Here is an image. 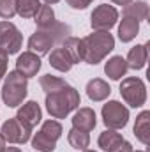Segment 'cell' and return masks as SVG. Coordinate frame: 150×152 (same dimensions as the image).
<instances>
[{
	"instance_id": "cell-36",
	"label": "cell",
	"mask_w": 150,
	"mask_h": 152,
	"mask_svg": "<svg viewBox=\"0 0 150 152\" xmlns=\"http://www.w3.org/2000/svg\"><path fill=\"white\" fill-rule=\"evenodd\" d=\"M133 152H134V151H133ZM136 152H147V151H136Z\"/></svg>"
},
{
	"instance_id": "cell-15",
	"label": "cell",
	"mask_w": 150,
	"mask_h": 152,
	"mask_svg": "<svg viewBox=\"0 0 150 152\" xmlns=\"http://www.w3.org/2000/svg\"><path fill=\"white\" fill-rule=\"evenodd\" d=\"M147 58H149V44H136L134 48L129 50L125 62H127V67L138 71V69L145 67Z\"/></svg>"
},
{
	"instance_id": "cell-25",
	"label": "cell",
	"mask_w": 150,
	"mask_h": 152,
	"mask_svg": "<svg viewBox=\"0 0 150 152\" xmlns=\"http://www.w3.org/2000/svg\"><path fill=\"white\" fill-rule=\"evenodd\" d=\"M62 46L67 50V53L71 55V58H73L74 64L83 62V55H81V39L71 36V37H67L64 42H62Z\"/></svg>"
},
{
	"instance_id": "cell-3",
	"label": "cell",
	"mask_w": 150,
	"mask_h": 152,
	"mask_svg": "<svg viewBox=\"0 0 150 152\" xmlns=\"http://www.w3.org/2000/svg\"><path fill=\"white\" fill-rule=\"evenodd\" d=\"M79 94L74 87L66 83L64 87L46 94V110L53 118H66L79 106Z\"/></svg>"
},
{
	"instance_id": "cell-24",
	"label": "cell",
	"mask_w": 150,
	"mask_h": 152,
	"mask_svg": "<svg viewBox=\"0 0 150 152\" xmlns=\"http://www.w3.org/2000/svg\"><path fill=\"white\" fill-rule=\"evenodd\" d=\"M36 18V25H37V28H48V27H51L57 20H55V12H53V9L46 4V5H41L37 11V14L34 16Z\"/></svg>"
},
{
	"instance_id": "cell-21",
	"label": "cell",
	"mask_w": 150,
	"mask_h": 152,
	"mask_svg": "<svg viewBox=\"0 0 150 152\" xmlns=\"http://www.w3.org/2000/svg\"><path fill=\"white\" fill-rule=\"evenodd\" d=\"M14 5H16V14L28 20V18H34L37 14L41 2L39 0H14Z\"/></svg>"
},
{
	"instance_id": "cell-26",
	"label": "cell",
	"mask_w": 150,
	"mask_h": 152,
	"mask_svg": "<svg viewBox=\"0 0 150 152\" xmlns=\"http://www.w3.org/2000/svg\"><path fill=\"white\" fill-rule=\"evenodd\" d=\"M39 83H41V88H42V90L48 94V92H53V90H57V88L64 87L67 81H66V80H62V78H58V76L44 75V76H41Z\"/></svg>"
},
{
	"instance_id": "cell-9",
	"label": "cell",
	"mask_w": 150,
	"mask_h": 152,
	"mask_svg": "<svg viewBox=\"0 0 150 152\" xmlns=\"http://www.w3.org/2000/svg\"><path fill=\"white\" fill-rule=\"evenodd\" d=\"M2 136L5 138V142L9 143H27L30 140V134H32V129L27 127L25 124H21L16 117L14 118H9L2 124Z\"/></svg>"
},
{
	"instance_id": "cell-22",
	"label": "cell",
	"mask_w": 150,
	"mask_h": 152,
	"mask_svg": "<svg viewBox=\"0 0 150 152\" xmlns=\"http://www.w3.org/2000/svg\"><path fill=\"white\" fill-rule=\"evenodd\" d=\"M124 140V136L120 134V133H117L115 129H106V131H103L101 134H99V140H97V143H99V147L103 149V151H111L115 145H118L120 142Z\"/></svg>"
},
{
	"instance_id": "cell-11",
	"label": "cell",
	"mask_w": 150,
	"mask_h": 152,
	"mask_svg": "<svg viewBox=\"0 0 150 152\" xmlns=\"http://www.w3.org/2000/svg\"><path fill=\"white\" fill-rule=\"evenodd\" d=\"M41 69V57L32 53V51H25L18 57L16 60V71L20 75H23L25 78H32L37 75V71Z\"/></svg>"
},
{
	"instance_id": "cell-12",
	"label": "cell",
	"mask_w": 150,
	"mask_h": 152,
	"mask_svg": "<svg viewBox=\"0 0 150 152\" xmlns=\"http://www.w3.org/2000/svg\"><path fill=\"white\" fill-rule=\"evenodd\" d=\"M16 118H18L21 124H25L27 127L34 129L39 122H41V118H42L41 106H39L36 101H28V103H25V104H23V106L18 110Z\"/></svg>"
},
{
	"instance_id": "cell-17",
	"label": "cell",
	"mask_w": 150,
	"mask_h": 152,
	"mask_svg": "<svg viewBox=\"0 0 150 152\" xmlns=\"http://www.w3.org/2000/svg\"><path fill=\"white\" fill-rule=\"evenodd\" d=\"M138 32H140V21H136L134 18L124 16L118 25V39L122 42H131L138 36Z\"/></svg>"
},
{
	"instance_id": "cell-16",
	"label": "cell",
	"mask_w": 150,
	"mask_h": 152,
	"mask_svg": "<svg viewBox=\"0 0 150 152\" xmlns=\"http://www.w3.org/2000/svg\"><path fill=\"white\" fill-rule=\"evenodd\" d=\"M110 94H111L110 85L104 80H101V78H94V80H90L87 83V96L92 101H95V103L97 101H104Z\"/></svg>"
},
{
	"instance_id": "cell-7",
	"label": "cell",
	"mask_w": 150,
	"mask_h": 152,
	"mask_svg": "<svg viewBox=\"0 0 150 152\" xmlns=\"http://www.w3.org/2000/svg\"><path fill=\"white\" fill-rule=\"evenodd\" d=\"M103 122L108 129H122L127 126L129 120V110L120 101H108L103 110Z\"/></svg>"
},
{
	"instance_id": "cell-5",
	"label": "cell",
	"mask_w": 150,
	"mask_h": 152,
	"mask_svg": "<svg viewBox=\"0 0 150 152\" xmlns=\"http://www.w3.org/2000/svg\"><path fill=\"white\" fill-rule=\"evenodd\" d=\"M62 124L58 120H46L42 127L32 138V147L39 152H53L57 147V140L62 136Z\"/></svg>"
},
{
	"instance_id": "cell-14",
	"label": "cell",
	"mask_w": 150,
	"mask_h": 152,
	"mask_svg": "<svg viewBox=\"0 0 150 152\" xmlns=\"http://www.w3.org/2000/svg\"><path fill=\"white\" fill-rule=\"evenodd\" d=\"M95 124H97L95 112L92 108H79L73 117V127L79 129V131H85V133H90L95 127Z\"/></svg>"
},
{
	"instance_id": "cell-1",
	"label": "cell",
	"mask_w": 150,
	"mask_h": 152,
	"mask_svg": "<svg viewBox=\"0 0 150 152\" xmlns=\"http://www.w3.org/2000/svg\"><path fill=\"white\" fill-rule=\"evenodd\" d=\"M67 37H71V27L60 21H55L48 28H37L36 34L28 39V51L36 53L39 57L48 55L55 44H62Z\"/></svg>"
},
{
	"instance_id": "cell-10",
	"label": "cell",
	"mask_w": 150,
	"mask_h": 152,
	"mask_svg": "<svg viewBox=\"0 0 150 152\" xmlns=\"http://www.w3.org/2000/svg\"><path fill=\"white\" fill-rule=\"evenodd\" d=\"M117 20H118V11L113 5L103 4L97 5L90 14V27L94 30H110L111 27H115Z\"/></svg>"
},
{
	"instance_id": "cell-13",
	"label": "cell",
	"mask_w": 150,
	"mask_h": 152,
	"mask_svg": "<svg viewBox=\"0 0 150 152\" xmlns=\"http://www.w3.org/2000/svg\"><path fill=\"white\" fill-rule=\"evenodd\" d=\"M50 66L53 69L60 71V73H67V71H71V67L74 66V62H73L71 55L67 53V50L64 46H60V48H55L50 53Z\"/></svg>"
},
{
	"instance_id": "cell-6",
	"label": "cell",
	"mask_w": 150,
	"mask_h": 152,
	"mask_svg": "<svg viewBox=\"0 0 150 152\" xmlns=\"http://www.w3.org/2000/svg\"><path fill=\"white\" fill-rule=\"evenodd\" d=\"M120 96L131 108L143 106L145 101H147V88H145L143 80H140L136 76L122 80V83H120Z\"/></svg>"
},
{
	"instance_id": "cell-4",
	"label": "cell",
	"mask_w": 150,
	"mask_h": 152,
	"mask_svg": "<svg viewBox=\"0 0 150 152\" xmlns=\"http://www.w3.org/2000/svg\"><path fill=\"white\" fill-rule=\"evenodd\" d=\"M28 94V83L27 78L20 75L18 71H11L4 80L2 87V101L7 108H16L23 104L25 97Z\"/></svg>"
},
{
	"instance_id": "cell-34",
	"label": "cell",
	"mask_w": 150,
	"mask_h": 152,
	"mask_svg": "<svg viewBox=\"0 0 150 152\" xmlns=\"http://www.w3.org/2000/svg\"><path fill=\"white\" fill-rule=\"evenodd\" d=\"M44 2H46V4L50 5V4H57V2H60V0H44Z\"/></svg>"
},
{
	"instance_id": "cell-29",
	"label": "cell",
	"mask_w": 150,
	"mask_h": 152,
	"mask_svg": "<svg viewBox=\"0 0 150 152\" xmlns=\"http://www.w3.org/2000/svg\"><path fill=\"white\" fill-rule=\"evenodd\" d=\"M7 60H9V55H7L4 50H0V80L5 76V71H7Z\"/></svg>"
},
{
	"instance_id": "cell-23",
	"label": "cell",
	"mask_w": 150,
	"mask_h": 152,
	"mask_svg": "<svg viewBox=\"0 0 150 152\" xmlns=\"http://www.w3.org/2000/svg\"><path fill=\"white\" fill-rule=\"evenodd\" d=\"M67 140H69V145L73 149H78V151H85L88 145H90V134L85 133V131H79L73 127L67 134Z\"/></svg>"
},
{
	"instance_id": "cell-2",
	"label": "cell",
	"mask_w": 150,
	"mask_h": 152,
	"mask_svg": "<svg viewBox=\"0 0 150 152\" xmlns=\"http://www.w3.org/2000/svg\"><path fill=\"white\" fill-rule=\"evenodd\" d=\"M113 48H115V39L110 34V30H95L94 34L81 39L83 62L95 66L108 57V53Z\"/></svg>"
},
{
	"instance_id": "cell-28",
	"label": "cell",
	"mask_w": 150,
	"mask_h": 152,
	"mask_svg": "<svg viewBox=\"0 0 150 152\" xmlns=\"http://www.w3.org/2000/svg\"><path fill=\"white\" fill-rule=\"evenodd\" d=\"M67 5H71L73 9H87L94 0H66Z\"/></svg>"
},
{
	"instance_id": "cell-35",
	"label": "cell",
	"mask_w": 150,
	"mask_h": 152,
	"mask_svg": "<svg viewBox=\"0 0 150 152\" xmlns=\"http://www.w3.org/2000/svg\"><path fill=\"white\" fill-rule=\"evenodd\" d=\"M81 152H95V151H87V149H85V151H81Z\"/></svg>"
},
{
	"instance_id": "cell-32",
	"label": "cell",
	"mask_w": 150,
	"mask_h": 152,
	"mask_svg": "<svg viewBox=\"0 0 150 152\" xmlns=\"http://www.w3.org/2000/svg\"><path fill=\"white\" fill-rule=\"evenodd\" d=\"M2 152H21V151H20L18 147H5Z\"/></svg>"
},
{
	"instance_id": "cell-8",
	"label": "cell",
	"mask_w": 150,
	"mask_h": 152,
	"mask_svg": "<svg viewBox=\"0 0 150 152\" xmlns=\"http://www.w3.org/2000/svg\"><path fill=\"white\" fill-rule=\"evenodd\" d=\"M23 44V36L12 21H0V50L7 55H14L20 51Z\"/></svg>"
},
{
	"instance_id": "cell-19",
	"label": "cell",
	"mask_w": 150,
	"mask_h": 152,
	"mask_svg": "<svg viewBox=\"0 0 150 152\" xmlns=\"http://www.w3.org/2000/svg\"><path fill=\"white\" fill-rule=\"evenodd\" d=\"M134 136L143 143L147 145L150 138V112L145 110L136 117V124H134Z\"/></svg>"
},
{
	"instance_id": "cell-33",
	"label": "cell",
	"mask_w": 150,
	"mask_h": 152,
	"mask_svg": "<svg viewBox=\"0 0 150 152\" xmlns=\"http://www.w3.org/2000/svg\"><path fill=\"white\" fill-rule=\"evenodd\" d=\"M4 149H5V138H4L2 133H0V152L4 151Z\"/></svg>"
},
{
	"instance_id": "cell-30",
	"label": "cell",
	"mask_w": 150,
	"mask_h": 152,
	"mask_svg": "<svg viewBox=\"0 0 150 152\" xmlns=\"http://www.w3.org/2000/svg\"><path fill=\"white\" fill-rule=\"evenodd\" d=\"M108 152H133V145L127 140H122L118 145H115L111 151H108Z\"/></svg>"
},
{
	"instance_id": "cell-27",
	"label": "cell",
	"mask_w": 150,
	"mask_h": 152,
	"mask_svg": "<svg viewBox=\"0 0 150 152\" xmlns=\"http://www.w3.org/2000/svg\"><path fill=\"white\" fill-rule=\"evenodd\" d=\"M16 14V5L14 0H0V18L11 20Z\"/></svg>"
},
{
	"instance_id": "cell-20",
	"label": "cell",
	"mask_w": 150,
	"mask_h": 152,
	"mask_svg": "<svg viewBox=\"0 0 150 152\" xmlns=\"http://www.w3.org/2000/svg\"><path fill=\"white\" fill-rule=\"evenodd\" d=\"M124 16H129V18H134L136 21H143L149 18V4L143 2V0H136V2H131L124 7Z\"/></svg>"
},
{
	"instance_id": "cell-31",
	"label": "cell",
	"mask_w": 150,
	"mask_h": 152,
	"mask_svg": "<svg viewBox=\"0 0 150 152\" xmlns=\"http://www.w3.org/2000/svg\"><path fill=\"white\" fill-rule=\"evenodd\" d=\"M113 4H117V5H127V4H131L133 0H111Z\"/></svg>"
},
{
	"instance_id": "cell-18",
	"label": "cell",
	"mask_w": 150,
	"mask_h": 152,
	"mask_svg": "<svg viewBox=\"0 0 150 152\" xmlns=\"http://www.w3.org/2000/svg\"><path fill=\"white\" fill-rule=\"evenodd\" d=\"M127 62H125V58L124 57H120V55H115L111 57L108 62H106V66H104V73L108 78H111V80H120L122 76H125L127 73Z\"/></svg>"
}]
</instances>
